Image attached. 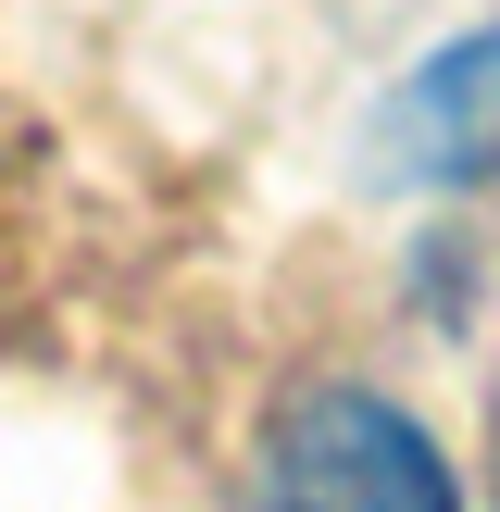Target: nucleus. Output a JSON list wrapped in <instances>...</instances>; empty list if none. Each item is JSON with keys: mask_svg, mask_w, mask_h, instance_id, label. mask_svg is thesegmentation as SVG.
Instances as JSON below:
<instances>
[{"mask_svg": "<svg viewBox=\"0 0 500 512\" xmlns=\"http://www.w3.org/2000/svg\"><path fill=\"white\" fill-rule=\"evenodd\" d=\"M500 163V25L450 38L425 75H400V100L375 113V175L400 188H450V175Z\"/></svg>", "mask_w": 500, "mask_h": 512, "instance_id": "2", "label": "nucleus"}, {"mask_svg": "<svg viewBox=\"0 0 500 512\" xmlns=\"http://www.w3.org/2000/svg\"><path fill=\"white\" fill-rule=\"evenodd\" d=\"M275 488L288 500H363V512H438L450 500V463L425 450L413 413H388V400H300L288 425H275Z\"/></svg>", "mask_w": 500, "mask_h": 512, "instance_id": "1", "label": "nucleus"}]
</instances>
